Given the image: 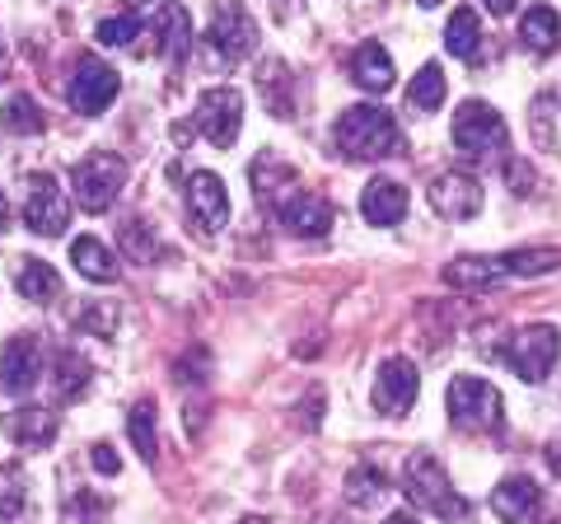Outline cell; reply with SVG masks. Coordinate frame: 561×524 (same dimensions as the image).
Returning a JSON list of instances; mask_svg holds the SVG:
<instances>
[{"label": "cell", "mask_w": 561, "mask_h": 524, "mask_svg": "<svg viewBox=\"0 0 561 524\" xmlns=\"http://www.w3.org/2000/svg\"><path fill=\"white\" fill-rule=\"evenodd\" d=\"M127 426H131V445H136V454L150 464L154 454H160V435H154V403H150V398H140V403L131 408Z\"/></svg>", "instance_id": "f1b7e54d"}, {"label": "cell", "mask_w": 561, "mask_h": 524, "mask_svg": "<svg viewBox=\"0 0 561 524\" xmlns=\"http://www.w3.org/2000/svg\"><path fill=\"white\" fill-rule=\"evenodd\" d=\"M122 249H127L136 262H150V258H154V235L146 239V225L127 220V225H122Z\"/></svg>", "instance_id": "e575fe53"}, {"label": "cell", "mask_w": 561, "mask_h": 524, "mask_svg": "<svg viewBox=\"0 0 561 524\" xmlns=\"http://www.w3.org/2000/svg\"><path fill=\"white\" fill-rule=\"evenodd\" d=\"M445 282L459 291H486L505 282V272H501V258H454L445 267Z\"/></svg>", "instance_id": "cb8c5ba5"}, {"label": "cell", "mask_w": 561, "mask_h": 524, "mask_svg": "<svg viewBox=\"0 0 561 524\" xmlns=\"http://www.w3.org/2000/svg\"><path fill=\"white\" fill-rule=\"evenodd\" d=\"M505 365L519 375V379H529V384H542L552 375V365L561 356V333L548 323H529V328H519V333H511V342H505Z\"/></svg>", "instance_id": "5b68a950"}, {"label": "cell", "mask_w": 561, "mask_h": 524, "mask_svg": "<svg viewBox=\"0 0 561 524\" xmlns=\"http://www.w3.org/2000/svg\"><path fill=\"white\" fill-rule=\"evenodd\" d=\"M239 127H243V94L230 90V84H216V90H206L202 103H197V132L216 150H225V146L239 141Z\"/></svg>", "instance_id": "52a82bcc"}, {"label": "cell", "mask_w": 561, "mask_h": 524, "mask_svg": "<svg viewBox=\"0 0 561 524\" xmlns=\"http://www.w3.org/2000/svg\"><path fill=\"white\" fill-rule=\"evenodd\" d=\"M187 212L197 216L202 230H220L225 220H230V197H225V183L216 173H192L187 179Z\"/></svg>", "instance_id": "2e32d148"}, {"label": "cell", "mask_w": 561, "mask_h": 524, "mask_svg": "<svg viewBox=\"0 0 561 524\" xmlns=\"http://www.w3.org/2000/svg\"><path fill=\"white\" fill-rule=\"evenodd\" d=\"M0 122H5V132H14V136H33L43 127V113H38V103H33L28 94H14L5 103V113H0Z\"/></svg>", "instance_id": "1f68e13d"}, {"label": "cell", "mask_w": 561, "mask_h": 524, "mask_svg": "<svg viewBox=\"0 0 561 524\" xmlns=\"http://www.w3.org/2000/svg\"><path fill=\"white\" fill-rule=\"evenodd\" d=\"M140 5H146V0H140Z\"/></svg>", "instance_id": "7dc6e473"}, {"label": "cell", "mask_w": 561, "mask_h": 524, "mask_svg": "<svg viewBox=\"0 0 561 524\" xmlns=\"http://www.w3.org/2000/svg\"><path fill=\"white\" fill-rule=\"evenodd\" d=\"M445 408H449V422L459 431H468V435H491L505 422L496 384H486L478 375H454L449 394H445Z\"/></svg>", "instance_id": "3957f363"}, {"label": "cell", "mask_w": 561, "mask_h": 524, "mask_svg": "<svg viewBox=\"0 0 561 524\" xmlns=\"http://www.w3.org/2000/svg\"><path fill=\"white\" fill-rule=\"evenodd\" d=\"M0 435H10L14 445H28V449H43L57 441V412L47 408H14L0 417Z\"/></svg>", "instance_id": "e0dca14e"}, {"label": "cell", "mask_w": 561, "mask_h": 524, "mask_svg": "<svg viewBox=\"0 0 561 524\" xmlns=\"http://www.w3.org/2000/svg\"><path fill=\"white\" fill-rule=\"evenodd\" d=\"M360 212L370 225H398L408 216V192H402V183H393V179H370L360 192Z\"/></svg>", "instance_id": "d6986e66"}, {"label": "cell", "mask_w": 561, "mask_h": 524, "mask_svg": "<svg viewBox=\"0 0 561 524\" xmlns=\"http://www.w3.org/2000/svg\"><path fill=\"white\" fill-rule=\"evenodd\" d=\"M505 141H511V132H505V122L491 103L468 99L454 113V146H459L463 160H491V155L505 150Z\"/></svg>", "instance_id": "277c9868"}, {"label": "cell", "mask_w": 561, "mask_h": 524, "mask_svg": "<svg viewBox=\"0 0 561 524\" xmlns=\"http://www.w3.org/2000/svg\"><path fill=\"white\" fill-rule=\"evenodd\" d=\"M14 286H20L24 300L33 305H47L61 295V276L51 262H38V258H20V267H14Z\"/></svg>", "instance_id": "7402d4cb"}, {"label": "cell", "mask_w": 561, "mask_h": 524, "mask_svg": "<svg viewBox=\"0 0 561 524\" xmlns=\"http://www.w3.org/2000/svg\"><path fill=\"white\" fill-rule=\"evenodd\" d=\"M332 524H356V520H332Z\"/></svg>", "instance_id": "bcb514c9"}, {"label": "cell", "mask_w": 561, "mask_h": 524, "mask_svg": "<svg viewBox=\"0 0 561 524\" xmlns=\"http://www.w3.org/2000/svg\"><path fill=\"white\" fill-rule=\"evenodd\" d=\"M24 225H28L33 235H43V239L66 235V225H70V197H66V187L51 179V173H38V179L28 183Z\"/></svg>", "instance_id": "ba28073f"}, {"label": "cell", "mask_w": 561, "mask_h": 524, "mask_svg": "<svg viewBox=\"0 0 561 524\" xmlns=\"http://www.w3.org/2000/svg\"><path fill=\"white\" fill-rule=\"evenodd\" d=\"M416 5H426V10H431V5H440V0H416Z\"/></svg>", "instance_id": "f6af8a7d"}, {"label": "cell", "mask_w": 561, "mask_h": 524, "mask_svg": "<svg viewBox=\"0 0 561 524\" xmlns=\"http://www.w3.org/2000/svg\"><path fill=\"white\" fill-rule=\"evenodd\" d=\"M286 84H290V76H286V66H280V61H267V76L257 71V90H267V103H272V113H276V117H290Z\"/></svg>", "instance_id": "d6a6232c"}, {"label": "cell", "mask_w": 561, "mask_h": 524, "mask_svg": "<svg viewBox=\"0 0 561 524\" xmlns=\"http://www.w3.org/2000/svg\"><path fill=\"white\" fill-rule=\"evenodd\" d=\"M561 267V253L557 249H515V253H501V272L505 276H542V272H557Z\"/></svg>", "instance_id": "83f0119b"}, {"label": "cell", "mask_w": 561, "mask_h": 524, "mask_svg": "<svg viewBox=\"0 0 561 524\" xmlns=\"http://www.w3.org/2000/svg\"><path fill=\"white\" fill-rule=\"evenodd\" d=\"M445 103V71L435 61H426L421 71L412 76V90H408V109L416 113H435Z\"/></svg>", "instance_id": "484cf974"}, {"label": "cell", "mask_w": 561, "mask_h": 524, "mask_svg": "<svg viewBox=\"0 0 561 524\" xmlns=\"http://www.w3.org/2000/svg\"><path fill=\"white\" fill-rule=\"evenodd\" d=\"M0 71H5V43H0Z\"/></svg>", "instance_id": "ee69618b"}, {"label": "cell", "mask_w": 561, "mask_h": 524, "mask_svg": "<svg viewBox=\"0 0 561 524\" xmlns=\"http://www.w3.org/2000/svg\"><path fill=\"white\" fill-rule=\"evenodd\" d=\"M140 38V20L136 14H108V20L99 24V43L103 47H131Z\"/></svg>", "instance_id": "836d02e7"}, {"label": "cell", "mask_w": 561, "mask_h": 524, "mask_svg": "<svg viewBox=\"0 0 561 524\" xmlns=\"http://www.w3.org/2000/svg\"><path fill=\"white\" fill-rule=\"evenodd\" d=\"M66 99L76 103V113H84V117L103 113L117 99V71H113V66H103L99 57H80L76 71H70Z\"/></svg>", "instance_id": "9c48e42d"}, {"label": "cell", "mask_w": 561, "mask_h": 524, "mask_svg": "<svg viewBox=\"0 0 561 524\" xmlns=\"http://www.w3.org/2000/svg\"><path fill=\"white\" fill-rule=\"evenodd\" d=\"M43 375V346L33 333H14L5 346H0V389L5 394H28Z\"/></svg>", "instance_id": "8fae6325"}, {"label": "cell", "mask_w": 561, "mask_h": 524, "mask_svg": "<svg viewBox=\"0 0 561 524\" xmlns=\"http://www.w3.org/2000/svg\"><path fill=\"white\" fill-rule=\"evenodd\" d=\"M90 464L99 468V474H103V478H117V468H122V459H117V449H113V445H103V441H99V445L90 449Z\"/></svg>", "instance_id": "8d00e7d4"}, {"label": "cell", "mask_w": 561, "mask_h": 524, "mask_svg": "<svg viewBox=\"0 0 561 524\" xmlns=\"http://www.w3.org/2000/svg\"><path fill=\"white\" fill-rule=\"evenodd\" d=\"M80 328H84V333H99V338H113L117 309H113V305H90V309L80 314Z\"/></svg>", "instance_id": "d590c367"}, {"label": "cell", "mask_w": 561, "mask_h": 524, "mask_svg": "<svg viewBox=\"0 0 561 524\" xmlns=\"http://www.w3.org/2000/svg\"><path fill=\"white\" fill-rule=\"evenodd\" d=\"M482 183L478 179H468V173H440V179L431 183V206H435V216H445V220H472L482 212Z\"/></svg>", "instance_id": "5bb4252c"}, {"label": "cell", "mask_w": 561, "mask_h": 524, "mask_svg": "<svg viewBox=\"0 0 561 524\" xmlns=\"http://www.w3.org/2000/svg\"><path fill=\"white\" fill-rule=\"evenodd\" d=\"M402 492H408L412 505H421V511L440 515L449 524L468 520V501L449 487V474L431 459V454H412L408 459V468H402Z\"/></svg>", "instance_id": "7a4b0ae2"}, {"label": "cell", "mask_w": 561, "mask_h": 524, "mask_svg": "<svg viewBox=\"0 0 561 524\" xmlns=\"http://www.w3.org/2000/svg\"><path fill=\"white\" fill-rule=\"evenodd\" d=\"M276 220L286 225L290 235L319 239V235H328L332 225H337V212H332V202H328V197H319V192H305V187H295L290 197L276 206Z\"/></svg>", "instance_id": "4fadbf2b"}, {"label": "cell", "mask_w": 561, "mask_h": 524, "mask_svg": "<svg viewBox=\"0 0 561 524\" xmlns=\"http://www.w3.org/2000/svg\"><path fill=\"white\" fill-rule=\"evenodd\" d=\"M491 511L501 524H534L542 511V492L534 478H505L496 492H491Z\"/></svg>", "instance_id": "9a60e30c"}, {"label": "cell", "mask_w": 561, "mask_h": 524, "mask_svg": "<svg viewBox=\"0 0 561 524\" xmlns=\"http://www.w3.org/2000/svg\"><path fill=\"white\" fill-rule=\"evenodd\" d=\"M70 262H76V272L84 276V282H94V286L117 282V258H113L108 243L94 239V235H80L76 243H70Z\"/></svg>", "instance_id": "44dd1931"}, {"label": "cell", "mask_w": 561, "mask_h": 524, "mask_svg": "<svg viewBox=\"0 0 561 524\" xmlns=\"http://www.w3.org/2000/svg\"><path fill=\"white\" fill-rule=\"evenodd\" d=\"M416 394H421V375H416V365L408 356H389L379 365V375H375V408L383 417H408V408L416 403Z\"/></svg>", "instance_id": "30bf717a"}, {"label": "cell", "mask_w": 561, "mask_h": 524, "mask_svg": "<svg viewBox=\"0 0 561 524\" xmlns=\"http://www.w3.org/2000/svg\"><path fill=\"white\" fill-rule=\"evenodd\" d=\"M76 202L84 206V212H108V206L117 202V192L122 183H127V164L117 160V155L108 150H99V155H84V160L76 164Z\"/></svg>", "instance_id": "8992f818"}, {"label": "cell", "mask_w": 561, "mask_h": 524, "mask_svg": "<svg viewBox=\"0 0 561 524\" xmlns=\"http://www.w3.org/2000/svg\"><path fill=\"white\" fill-rule=\"evenodd\" d=\"M84 389H90V361L66 346V352L57 356V394L61 398H80Z\"/></svg>", "instance_id": "f546056e"}, {"label": "cell", "mask_w": 561, "mask_h": 524, "mask_svg": "<svg viewBox=\"0 0 561 524\" xmlns=\"http://www.w3.org/2000/svg\"><path fill=\"white\" fill-rule=\"evenodd\" d=\"M28 501V487H24V468L20 464H0V520H14Z\"/></svg>", "instance_id": "4dcf8cb0"}, {"label": "cell", "mask_w": 561, "mask_h": 524, "mask_svg": "<svg viewBox=\"0 0 561 524\" xmlns=\"http://www.w3.org/2000/svg\"><path fill=\"white\" fill-rule=\"evenodd\" d=\"M542 454H548V468H552V474L561 478V435H557V441H552L548 449H542Z\"/></svg>", "instance_id": "f35d334b"}, {"label": "cell", "mask_w": 561, "mask_h": 524, "mask_svg": "<svg viewBox=\"0 0 561 524\" xmlns=\"http://www.w3.org/2000/svg\"><path fill=\"white\" fill-rule=\"evenodd\" d=\"M332 141L342 146L346 160H389V155H398L402 136H398V122L379 103H356V109H346L337 117Z\"/></svg>", "instance_id": "6da1fadb"}, {"label": "cell", "mask_w": 561, "mask_h": 524, "mask_svg": "<svg viewBox=\"0 0 561 524\" xmlns=\"http://www.w3.org/2000/svg\"><path fill=\"white\" fill-rule=\"evenodd\" d=\"M10 230V206H5V192H0V235Z\"/></svg>", "instance_id": "60d3db41"}, {"label": "cell", "mask_w": 561, "mask_h": 524, "mask_svg": "<svg viewBox=\"0 0 561 524\" xmlns=\"http://www.w3.org/2000/svg\"><path fill=\"white\" fill-rule=\"evenodd\" d=\"M351 80L360 84L365 94H389L393 90V57L383 43H360L356 57H351Z\"/></svg>", "instance_id": "ac0fdd59"}, {"label": "cell", "mask_w": 561, "mask_h": 524, "mask_svg": "<svg viewBox=\"0 0 561 524\" xmlns=\"http://www.w3.org/2000/svg\"><path fill=\"white\" fill-rule=\"evenodd\" d=\"M187 47H192V20H187L183 5L169 0V5L154 10V52L169 57V61H183Z\"/></svg>", "instance_id": "ffe728a7"}, {"label": "cell", "mask_w": 561, "mask_h": 524, "mask_svg": "<svg viewBox=\"0 0 561 524\" xmlns=\"http://www.w3.org/2000/svg\"><path fill=\"white\" fill-rule=\"evenodd\" d=\"M445 47L454 52V57H463L472 61L478 57V47H482V20H478V10H454L449 14V24H445Z\"/></svg>", "instance_id": "d4e9b609"}, {"label": "cell", "mask_w": 561, "mask_h": 524, "mask_svg": "<svg viewBox=\"0 0 561 524\" xmlns=\"http://www.w3.org/2000/svg\"><path fill=\"white\" fill-rule=\"evenodd\" d=\"M519 43L538 52V57H548V52L561 43V20H557V10L552 5H534V10H524V20H519Z\"/></svg>", "instance_id": "603a6c76"}, {"label": "cell", "mask_w": 561, "mask_h": 524, "mask_svg": "<svg viewBox=\"0 0 561 524\" xmlns=\"http://www.w3.org/2000/svg\"><path fill=\"white\" fill-rule=\"evenodd\" d=\"M383 524H421V520H416V515H408V511H398V515H389Z\"/></svg>", "instance_id": "b9f144b4"}, {"label": "cell", "mask_w": 561, "mask_h": 524, "mask_svg": "<svg viewBox=\"0 0 561 524\" xmlns=\"http://www.w3.org/2000/svg\"><path fill=\"white\" fill-rule=\"evenodd\" d=\"M210 47H216V57L225 61H243L257 43V29L249 20V10L239 5V0H225V5H216V20H210Z\"/></svg>", "instance_id": "7c38bea8"}, {"label": "cell", "mask_w": 561, "mask_h": 524, "mask_svg": "<svg viewBox=\"0 0 561 524\" xmlns=\"http://www.w3.org/2000/svg\"><path fill=\"white\" fill-rule=\"evenodd\" d=\"M383 492H389V478H383L375 464H356V468L346 474V492H342V497H346L351 505H379Z\"/></svg>", "instance_id": "4316f807"}, {"label": "cell", "mask_w": 561, "mask_h": 524, "mask_svg": "<svg viewBox=\"0 0 561 524\" xmlns=\"http://www.w3.org/2000/svg\"><path fill=\"white\" fill-rule=\"evenodd\" d=\"M239 524H267V520H257V515H243Z\"/></svg>", "instance_id": "7bdbcfd3"}, {"label": "cell", "mask_w": 561, "mask_h": 524, "mask_svg": "<svg viewBox=\"0 0 561 524\" xmlns=\"http://www.w3.org/2000/svg\"><path fill=\"white\" fill-rule=\"evenodd\" d=\"M486 10H491V14H511L515 0H486Z\"/></svg>", "instance_id": "ab89813d"}, {"label": "cell", "mask_w": 561, "mask_h": 524, "mask_svg": "<svg viewBox=\"0 0 561 524\" xmlns=\"http://www.w3.org/2000/svg\"><path fill=\"white\" fill-rule=\"evenodd\" d=\"M505 173H511V183H515V192H529V183H534V169H524L519 160H511V169H505Z\"/></svg>", "instance_id": "74e56055"}]
</instances>
